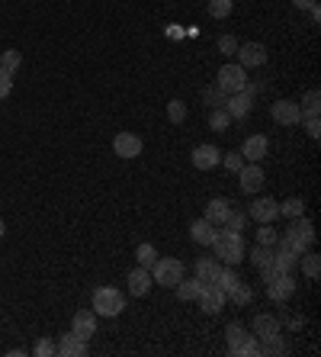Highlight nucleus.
I'll return each mask as SVG.
<instances>
[{"label":"nucleus","instance_id":"obj_1","mask_svg":"<svg viewBox=\"0 0 321 357\" xmlns=\"http://www.w3.org/2000/svg\"><path fill=\"white\" fill-rule=\"evenodd\" d=\"M212 258H219L222 264H231V267H238L241 261L247 258V241L241 232H228V229H222V232H215L212 238Z\"/></svg>","mask_w":321,"mask_h":357},{"label":"nucleus","instance_id":"obj_2","mask_svg":"<svg viewBox=\"0 0 321 357\" xmlns=\"http://www.w3.org/2000/svg\"><path fill=\"white\" fill-rule=\"evenodd\" d=\"M283 325L276 316H257L254 319V338L260 341V354H283Z\"/></svg>","mask_w":321,"mask_h":357},{"label":"nucleus","instance_id":"obj_3","mask_svg":"<svg viewBox=\"0 0 321 357\" xmlns=\"http://www.w3.org/2000/svg\"><path fill=\"white\" fill-rule=\"evenodd\" d=\"M125 309V296L123 290H116V287H97L93 290V312L103 319H116L123 316Z\"/></svg>","mask_w":321,"mask_h":357},{"label":"nucleus","instance_id":"obj_4","mask_svg":"<svg viewBox=\"0 0 321 357\" xmlns=\"http://www.w3.org/2000/svg\"><path fill=\"white\" fill-rule=\"evenodd\" d=\"M187 277V267H183L180 258H157L155 264H151V280L157 283V287H167V290H173L177 283Z\"/></svg>","mask_w":321,"mask_h":357},{"label":"nucleus","instance_id":"obj_5","mask_svg":"<svg viewBox=\"0 0 321 357\" xmlns=\"http://www.w3.org/2000/svg\"><path fill=\"white\" fill-rule=\"evenodd\" d=\"M215 84H219L225 93H238V91H244V87H251V84H247V71L241 65H222Z\"/></svg>","mask_w":321,"mask_h":357},{"label":"nucleus","instance_id":"obj_6","mask_svg":"<svg viewBox=\"0 0 321 357\" xmlns=\"http://www.w3.org/2000/svg\"><path fill=\"white\" fill-rule=\"evenodd\" d=\"M196 299H199V309H203L206 316H219L225 309V303H228V296H225L215 283H203V290H199Z\"/></svg>","mask_w":321,"mask_h":357},{"label":"nucleus","instance_id":"obj_7","mask_svg":"<svg viewBox=\"0 0 321 357\" xmlns=\"http://www.w3.org/2000/svg\"><path fill=\"white\" fill-rule=\"evenodd\" d=\"M225 109H228L231 119H244L247 113L254 109V87H244V91H238V93H228Z\"/></svg>","mask_w":321,"mask_h":357},{"label":"nucleus","instance_id":"obj_8","mask_svg":"<svg viewBox=\"0 0 321 357\" xmlns=\"http://www.w3.org/2000/svg\"><path fill=\"white\" fill-rule=\"evenodd\" d=\"M235 55H238V65L244 68V71L267 65V45H260V42H244V45H238Z\"/></svg>","mask_w":321,"mask_h":357},{"label":"nucleus","instance_id":"obj_9","mask_svg":"<svg viewBox=\"0 0 321 357\" xmlns=\"http://www.w3.org/2000/svg\"><path fill=\"white\" fill-rule=\"evenodd\" d=\"M267 174L260 165H251V161H244V167L238 171V187L241 193H260V187H264Z\"/></svg>","mask_w":321,"mask_h":357},{"label":"nucleus","instance_id":"obj_10","mask_svg":"<svg viewBox=\"0 0 321 357\" xmlns=\"http://www.w3.org/2000/svg\"><path fill=\"white\" fill-rule=\"evenodd\" d=\"M193 167H196V171H212V167H219L222 165V149H219V145H196V149H193Z\"/></svg>","mask_w":321,"mask_h":357},{"label":"nucleus","instance_id":"obj_11","mask_svg":"<svg viewBox=\"0 0 321 357\" xmlns=\"http://www.w3.org/2000/svg\"><path fill=\"white\" fill-rule=\"evenodd\" d=\"M296 274H280L273 277L270 283H267V299H273V303H286L292 293H296Z\"/></svg>","mask_w":321,"mask_h":357},{"label":"nucleus","instance_id":"obj_12","mask_svg":"<svg viewBox=\"0 0 321 357\" xmlns=\"http://www.w3.org/2000/svg\"><path fill=\"white\" fill-rule=\"evenodd\" d=\"M141 149H145V142H141V135H135V132H119L113 139V151L119 158H139Z\"/></svg>","mask_w":321,"mask_h":357},{"label":"nucleus","instance_id":"obj_13","mask_svg":"<svg viewBox=\"0 0 321 357\" xmlns=\"http://www.w3.org/2000/svg\"><path fill=\"white\" fill-rule=\"evenodd\" d=\"M270 116L280 126H299L302 123V109H299V103H292V100H276L270 107Z\"/></svg>","mask_w":321,"mask_h":357},{"label":"nucleus","instance_id":"obj_14","mask_svg":"<svg viewBox=\"0 0 321 357\" xmlns=\"http://www.w3.org/2000/svg\"><path fill=\"white\" fill-rule=\"evenodd\" d=\"M247 216L254 219V222H273V219L280 216V203L273 197H257L247 209Z\"/></svg>","mask_w":321,"mask_h":357},{"label":"nucleus","instance_id":"obj_15","mask_svg":"<svg viewBox=\"0 0 321 357\" xmlns=\"http://www.w3.org/2000/svg\"><path fill=\"white\" fill-rule=\"evenodd\" d=\"M267 151H270L267 135H247L244 145H241V155H244V161H251V165H260V161L267 158Z\"/></svg>","mask_w":321,"mask_h":357},{"label":"nucleus","instance_id":"obj_16","mask_svg":"<svg viewBox=\"0 0 321 357\" xmlns=\"http://www.w3.org/2000/svg\"><path fill=\"white\" fill-rule=\"evenodd\" d=\"M231 206H235L231 199L215 197V199H209V203H206V213H203V219H206V222H212L215 229H222L225 219H228V213H231Z\"/></svg>","mask_w":321,"mask_h":357},{"label":"nucleus","instance_id":"obj_17","mask_svg":"<svg viewBox=\"0 0 321 357\" xmlns=\"http://www.w3.org/2000/svg\"><path fill=\"white\" fill-rule=\"evenodd\" d=\"M283 235H289V238L302 241L305 248H312V241H315V225L308 222L305 216H296V219H289V225H286V232H283Z\"/></svg>","mask_w":321,"mask_h":357},{"label":"nucleus","instance_id":"obj_18","mask_svg":"<svg viewBox=\"0 0 321 357\" xmlns=\"http://www.w3.org/2000/svg\"><path fill=\"white\" fill-rule=\"evenodd\" d=\"M71 332H75L81 341H91L93 335H97V312L81 309V312L75 316V322H71Z\"/></svg>","mask_w":321,"mask_h":357},{"label":"nucleus","instance_id":"obj_19","mask_svg":"<svg viewBox=\"0 0 321 357\" xmlns=\"http://www.w3.org/2000/svg\"><path fill=\"white\" fill-rule=\"evenodd\" d=\"M151 287H155V280H151V271L139 264L132 274H129V293H132V296H148Z\"/></svg>","mask_w":321,"mask_h":357},{"label":"nucleus","instance_id":"obj_20","mask_svg":"<svg viewBox=\"0 0 321 357\" xmlns=\"http://www.w3.org/2000/svg\"><path fill=\"white\" fill-rule=\"evenodd\" d=\"M55 354H61V357H84V354H87V341H81L75 332H68V335H61V341L55 344Z\"/></svg>","mask_w":321,"mask_h":357},{"label":"nucleus","instance_id":"obj_21","mask_svg":"<svg viewBox=\"0 0 321 357\" xmlns=\"http://www.w3.org/2000/svg\"><path fill=\"white\" fill-rule=\"evenodd\" d=\"M215 232H219V229H215L212 222H206V219H196V222L189 225V238L196 241V245H212V238H215Z\"/></svg>","mask_w":321,"mask_h":357},{"label":"nucleus","instance_id":"obj_22","mask_svg":"<svg viewBox=\"0 0 321 357\" xmlns=\"http://www.w3.org/2000/svg\"><path fill=\"white\" fill-rule=\"evenodd\" d=\"M238 283H241V274H238V271H235L231 264H222V271H219V277H215V287H219V290L228 296V293L235 290Z\"/></svg>","mask_w":321,"mask_h":357},{"label":"nucleus","instance_id":"obj_23","mask_svg":"<svg viewBox=\"0 0 321 357\" xmlns=\"http://www.w3.org/2000/svg\"><path fill=\"white\" fill-rule=\"evenodd\" d=\"M270 267H276L280 274H296L299 258L296 255H289V251H283V248H273V264Z\"/></svg>","mask_w":321,"mask_h":357},{"label":"nucleus","instance_id":"obj_24","mask_svg":"<svg viewBox=\"0 0 321 357\" xmlns=\"http://www.w3.org/2000/svg\"><path fill=\"white\" fill-rule=\"evenodd\" d=\"M219 271H222V261H219V258H203V261H196V277H199L203 283H215Z\"/></svg>","mask_w":321,"mask_h":357},{"label":"nucleus","instance_id":"obj_25","mask_svg":"<svg viewBox=\"0 0 321 357\" xmlns=\"http://www.w3.org/2000/svg\"><path fill=\"white\" fill-rule=\"evenodd\" d=\"M247 328L241 322H231L228 328H225V341H228V354H235V351L241 348V344H244V338H247Z\"/></svg>","mask_w":321,"mask_h":357},{"label":"nucleus","instance_id":"obj_26","mask_svg":"<svg viewBox=\"0 0 321 357\" xmlns=\"http://www.w3.org/2000/svg\"><path fill=\"white\" fill-rule=\"evenodd\" d=\"M251 264H254L257 271L270 267L273 264V245H254V248H251Z\"/></svg>","mask_w":321,"mask_h":357},{"label":"nucleus","instance_id":"obj_27","mask_svg":"<svg viewBox=\"0 0 321 357\" xmlns=\"http://www.w3.org/2000/svg\"><path fill=\"white\" fill-rule=\"evenodd\" d=\"M173 290H177V296L183 299V303H189V299H196L199 296V290H203V280H187V277H183L180 283H177V287H173Z\"/></svg>","mask_w":321,"mask_h":357},{"label":"nucleus","instance_id":"obj_28","mask_svg":"<svg viewBox=\"0 0 321 357\" xmlns=\"http://www.w3.org/2000/svg\"><path fill=\"white\" fill-rule=\"evenodd\" d=\"M228 303H235V306H247V303H254V287L241 280L238 287L228 293Z\"/></svg>","mask_w":321,"mask_h":357},{"label":"nucleus","instance_id":"obj_29","mask_svg":"<svg viewBox=\"0 0 321 357\" xmlns=\"http://www.w3.org/2000/svg\"><path fill=\"white\" fill-rule=\"evenodd\" d=\"M228 126H231V116L225 107H215L212 113H209V129H212V132H225Z\"/></svg>","mask_w":321,"mask_h":357},{"label":"nucleus","instance_id":"obj_30","mask_svg":"<svg viewBox=\"0 0 321 357\" xmlns=\"http://www.w3.org/2000/svg\"><path fill=\"white\" fill-rule=\"evenodd\" d=\"M299 264H302V271H305V277H308V280H318L321 258H318V255H315V251H305L302 258H299Z\"/></svg>","mask_w":321,"mask_h":357},{"label":"nucleus","instance_id":"obj_31","mask_svg":"<svg viewBox=\"0 0 321 357\" xmlns=\"http://www.w3.org/2000/svg\"><path fill=\"white\" fill-rule=\"evenodd\" d=\"M19 65H23V55H19L17 49H7L3 55H0V68H3L7 75H17Z\"/></svg>","mask_w":321,"mask_h":357},{"label":"nucleus","instance_id":"obj_32","mask_svg":"<svg viewBox=\"0 0 321 357\" xmlns=\"http://www.w3.org/2000/svg\"><path fill=\"white\" fill-rule=\"evenodd\" d=\"M280 213H283V216H289V219L305 216V199H299V197L283 199V203H280Z\"/></svg>","mask_w":321,"mask_h":357},{"label":"nucleus","instance_id":"obj_33","mask_svg":"<svg viewBox=\"0 0 321 357\" xmlns=\"http://www.w3.org/2000/svg\"><path fill=\"white\" fill-rule=\"evenodd\" d=\"M135 261H139L141 267H148L151 271V264L157 261V251H155V245H148V241H141L139 248H135Z\"/></svg>","mask_w":321,"mask_h":357},{"label":"nucleus","instance_id":"obj_34","mask_svg":"<svg viewBox=\"0 0 321 357\" xmlns=\"http://www.w3.org/2000/svg\"><path fill=\"white\" fill-rule=\"evenodd\" d=\"M235 10V0H209V17L212 20H225Z\"/></svg>","mask_w":321,"mask_h":357},{"label":"nucleus","instance_id":"obj_35","mask_svg":"<svg viewBox=\"0 0 321 357\" xmlns=\"http://www.w3.org/2000/svg\"><path fill=\"white\" fill-rule=\"evenodd\" d=\"M244 225H247V213H241V209H231L222 229H228V232H244Z\"/></svg>","mask_w":321,"mask_h":357},{"label":"nucleus","instance_id":"obj_36","mask_svg":"<svg viewBox=\"0 0 321 357\" xmlns=\"http://www.w3.org/2000/svg\"><path fill=\"white\" fill-rule=\"evenodd\" d=\"M167 119H171L173 126H177V123H183V119H187V103H183V100H177V97H173L171 103H167Z\"/></svg>","mask_w":321,"mask_h":357},{"label":"nucleus","instance_id":"obj_37","mask_svg":"<svg viewBox=\"0 0 321 357\" xmlns=\"http://www.w3.org/2000/svg\"><path fill=\"white\" fill-rule=\"evenodd\" d=\"M299 109H302V116H305V113H318V109H321V93L315 91V87H312V91H305L302 107H299Z\"/></svg>","mask_w":321,"mask_h":357},{"label":"nucleus","instance_id":"obj_38","mask_svg":"<svg viewBox=\"0 0 321 357\" xmlns=\"http://www.w3.org/2000/svg\"><path fill=\"white\" fill-rule=\"evenodd\" d=\"M203 97H206V103L215 109V107H225V100H228V93H225L222 87L215 84V87H206V91H203Z\"/></svg>","mask_w":321,"mask_h":357},{"label":"nucleus","instance_id":"obj_39","mask_svg":"<svg viewBox=\"0 0 321 357\" xmlns=\"http://www.w3.org/2000/svg\"><path fill=\"white\" fill-rule=\"evenodd\" d=\"M302 129L308 139H318L321 135V123H318V113H305L302 116Z\"/></svg>","mask_w":321,"mask_h":357},{"label":"nucleus","instance_id":"obj_40","mask_svg":"<svg viewBox=\"0 0 321 357\" xmlns=\"http://www.w3.org/2000/svg\"><path fill=\"white\" fill-rule=\"evenodd\" d=\"M222 161H225V171H231V174H238L241 167H244V155L241 151H225Z\"/></svg>","mask_w":321,"mask_h":357},{"label":"nucleus","instance_id":"obj_41","mask_svg":"<svg viewBox=\"0 0 321 357\" xmlns=\"http://www.w3.org/2000/svg\"><path fill=\"white\" fill-rule=\"evenodd\" d=\"M257 354H260V341H257L254 335H247L244 344H241V348L235 351V357H257Z\"/></svg>","mask_w":321,"mask_h":357},{"label":"nucleus","instance_id":"obj_42","mask_svg":"<svg viewBox=\"0 0 321 357\" xmlns=\"http://www.w3.org/2000/svg\"><path fill=\"white\" fill-rule=\"evenodd\" d=\"M257 245H276V229L270 222H260L257 229Z\"/></svg>","mask_w":321,"mask_h":357},{"label":"nucleus","instance_id":"obj_43","mask_svg":"<svg viewBox=\"0 0 321 357\" xmlns=\"http://www.w3.org/2000/svg\"><path fill=\"white\" fill-rule=\"evenodd\" d=\"M33 354H36V357L55 354V341H52V338H39V341H36V348H33Z\"/></svg>","mask_w":321,"mask_h":357},{"label":"nucleus","instance_id":"obj_44","mask_svg":"<svg viewBox=\"0 0 321 357\" xmlns=\"http://www.w3.org/2000/svg\"><path fill=\"white\" fill-rule=\"evenodd\" d=\"M219 52H222V55H235V52H238V39H235V36H222V39H219Z\"/></svg>","mask_w":321,"mask_h":357},{"label":"nucleus","instance_id":"obj_45","mask_svg":"<svg viewBox=\"0 0 321 357\" xmlns=\"http://www.w3.org/2000/svg\"><path fill=\"white\" fill-rule=\"evenodd\" d=\"M10 91H13V75H7V71L0 68V100L10 97Z\"/></svg>","mask_w":321,"mask_h":357},{"label":"nucleus","instance_id":"obj_46","mask_svg":"<svg viewBox=\"0 0 321 357\" xmlns=\"http://www.w3.org/2000/svg\"><path fill=\"white\" fill-rule=\"evenodd\" d=\"M292 3H296L299 10H308V7H312V3H315V0H292Z\"/></svg>","mask_w":321,"mask_h":357},{"label":"nucleus","instance_id":"obj_47","mask_svg":"<svg viewBox=\"0 0 321 357\" xmlns=\"http://www.w3.org/2000/svg\"><path fill=\"white\" fill-rule=\"evenodd\" d=\"M3 235H7V225H3V219H0V238H3Z\"/></svg>","mask_w":321,"mask_h":357}]
</instances>
